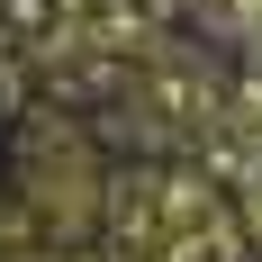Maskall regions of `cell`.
Returning <instances> with one entry per match:
<instances>
[{
    "label": "cell",
    "mask_w": 262,
    "mask_h": 262,
    "mask_svg": "<svg viewBox=\"0 0 262 262\" xmlns=\"http://www.w3.org/2000/svg\"><path fill=\"white\" fill-rule=\"evenodd\" d=\"M217 190L199 172H127V181L108 190V235L127 244V262H154L172 244H190L199 226H217Z\"/></svg>",
    "instance_id": "cell-1"
},
{
    "label": "cell",
    "mask_w": 262,
    "mask_h": 262,
    "mask_svg": "<svg viewBox=\"0 0 262 262\" xmlns=\"http://www.w3.org/2000/svg\"><path fill=\"white\" fill-rule=\"evenodd\" d=\"M244 235H253V253H262V181H253V199H244Z\"/></svg>",
    "instance_id": "cell-2"
}]
</instances>
